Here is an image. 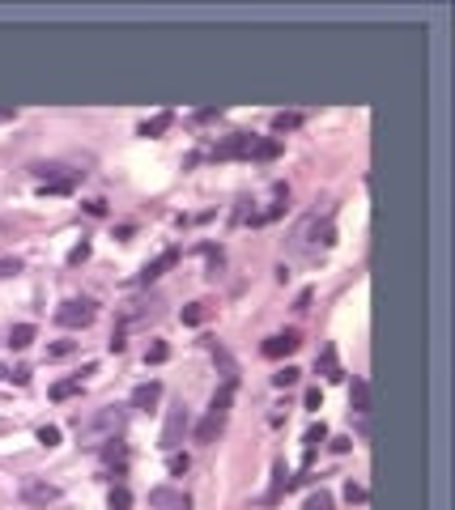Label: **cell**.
<instances>
[{"mask_svg": "<svg viewBox=\"0 0 455 510\" xmlns=\"http://www.w3.org/2000/svg\"><path fill=\"white\" fill-rule=\"evenodd\" d=\"M124 425H128V408L124 404H107V408H98L94 417L77 421V442L81 446H103V442L120 438Z\"/></svg>", "mask_w": 455, "mask_h": 510, "instance_id": "cell-1", "label": "cell"}, {"mask_svg": "<svg viewBox=\"0 0 455 510\" xmlns=\"http://www.w3.org/2000/svg\"><path fill=\"white\" fill-rule=\"evenodd\" d=\"M336 242V226L324 217L319 221V213H311V217H302L298 221V230H294V238H289V251H307V255H315V251H328Z\"/></svg>", "mask_w": 455, "mask_h": 510, "instance_id": "cell-2", "label": "cell"}, {"mask_svg": "<svg viewBox=\"0 0 455 510\" xmlns=\"http://www.w3.org/2000/svg\"><path fill=\"white\" fill-rule=\"evenodd\" d=\"M230 400H234V379L213 395V404H209V413H205V421L196 425V442H213L222 430H226V417H230Z\"/></svg>", "mask_w": 455, "mask_h": 510, "instance_id": "cell-3", "label": "cell"}, {"mask_svg": "<svg viewBox=\"0 0 455 510\" xmlns=\"http://www.w3.org/2000/svg\"><path fill=\"white\" fill-rule=\"evenodd\" d=\"M192 430V413H187V404L179 400L171 413H166V425H162V451H179V442H183V434Z\"/></svg>", "mask_w": 455, "mask_h": 510, "instance_id": "cell-4", "label": "cell"}, {"mask_svg": "<svg viewBox=\"0 0 455 510\" xmlns=\"http://www.w3.org/2000/svg\"><path fill=\"white\" fill-rule=\"evenodd\" d=\"M17 497H22L26 506H52V502H60V485H52V481H38V476H22Z\"/></svg>", "mask_w": 455, "mask_h": 510, "instance_id": "cell-5", "label": "cell"}, {"mask_svg": "<svg viewBox=\"0 0 455 510\" xmlns=\"http://www.w3.org/2000/svg\"><path fill=\"white\" fill-rule=\"evenodd\" d=\"M56 323H60V328H89V323H94V302H85V298L60 302V306H56Z\"/></svg>", "mask_w": 455, "mask_h": 510, "instance_id": "cell-6", "label": "cell"}, {"mask_svg": "<svg viewBox=\"0 0 455 510\" xmlns=\"http://www.w3.org/2000/svg\"><path fill=\"white\" fill-rule=\"evenodd\" d=\"M251 145H256V136H251V132H230L217 149H213V158L217 162H230V158H247V153H251Z\"/></svg>", "mask_w": 455, "mask_h": 510, "instance_id": "cell-7", "label": "cell"}, {"mask_svg": "<svg viewBox=\"0 0 455 510\" xmlns=\"http://www.w3.org/2000/svg\"><path fill=\"white\" fill-rule=\"evenodd\" d=\"M149 506H154V510H192L187 493L171 489V485H158V489H149Z\"/></svg>", "mask_w": 455, "mask_h": 510, "instance_id": "cell-8", "label": "cell"}, {"mask_svg": "<svg viewBox=\"0 0 455 510\" xmlns=\"http://www.w3.org/2000/svg\"><path fill=\"white\" fill-rule=\"evenodd\" d=\"M298 332H277V336H268L264 344H260V353L264 357H289V353H298Z\"/></svg>", "mask_w": 455, "mask_h": 510, "instance_id": "cell-9", "label": "cell"}, {"mask_svg": "<svg viewBox=\"0 0 455 510\" xmlns=\"http://www.w3.org/2000/svg\"><path fill=\"white\" fill-rule=\"evenodd\" d=\"M175 264H179V251L171 247V251H162V255H158V260H149V264L140 268V285H149V281H158V277H162V272H171Z\"/></svg>", "mask_w": 455, "mask_h": 510, "instance_id": "cell-10", "label": "cell"}, {"mask_svg": "<svg viewBox=\"0 0 455 510\" xmlns=\"http://www.w3.org/2000/svg\"><path fill=\"white\" fill-rule=\"evenodd\" d=\"M158 400H162V383H158V379H149V383H140V387L132 391V408H145V413H149Z\"/></svg>", "mask_w": 455, "mask_h": 510, "instance_id": "cell-11", "label": "cell"}, {"mask_svg": "<svg viewBox=\"0 0 455 510\" xmlns=\"http://www.w3.org/2000/svg\"><path fill=\"white\" fill-rule=\"evenodd\" d=\"M171 124H175V115H171V111H162V115H154V119H145V124L136 128V136H162Z\"/></svg>", "mask_w": 455, "mask_h": 510, "instance_id": "cell-12", "label": "cell"}, {"mask_svg": "<svg viewBox=\"0 0 455 510\" xmlns=\"http://www.w3.org/2000/svg\"><path fill=\"white\" fill-rule=\"evenodd\" d=\"M277 153H281V140H277V136H268V140H256V145H251V158H256V162H273Z\"/></svg>", "mask_w": 455, "mask_h": 510, "instance_id": "cell-13", "label": "cell"}, {"mask_svg": "<svg viewBox=\"0 0 455 510\" xmlns=\"http://www.w3.org/2000/svg\"><path fill=\"white\" fill-rule=\"evenodd\" d=\"M34 336H38L34 323H17V328L9 332V349H26V344H34Z\"/></svg>", "mask_w": 455, "mask_h": 510, "instance_id": "cell-14", "label": "cell"}, {"mask_svg": "<svg viewBox=\"0 0 455 510\" xmlns=\"http://www.w3.org/2000/svg\"><path fill=\"white\" fill-rule=\"evenodd\" d=\"M349 404L358 408V413H366V404H370V383L366 379H353V391H349Z\"/></svg>", "mask_w": 455, "mask_h": 510, "instance_id": "cell-15", "label": "cell"}, {"mask_svg": "<svg viewBox=\"0 0 455 510\" xmlns=\"http://www.w3.org/2000/svg\"><path fill=\"white\" fill-rule=\"evenodd\" d=\"M205 319H209V306H205V302H187V306H183V323L196 328V323H205Z\"/></svg>", "mask_w": 455, "mask_h": 510, "instance_id": "cell-16", "label": "cell"}, {"mask_svg": "<svg viewBox=\"0 0 455 510\" xmlns=\"http://www.w3.org/2000/svg\"><path fill=\"white\" fill-rule=\"evenodd\" d=\"M273 128L277 132H294V128H302V115L298 111H281V115H273Z\"/></svg>", "mask_w": 455, "mask_h": 510, "instance_id": "cell-17", "label": "cell"}, {"mask_svg": "<svg viewBox=\"0 0 455 510\" xmlns=\"http://www.w3.org/2000/svg\"><path fill=\"white\" fill-rule=\"evenodd\" d=\"M81 391V374L77 379H60L56 387H52V400H68V395H77Z\"/></svg>", "mask_w": 455, "mask_h": 510, "instance_id": "cell-18", "label": "cell"}, {"mask_svg": "<svg viewBox=\"0 0 455 510\" xmlns=\"http://www.w3.org/2000/svg\"><path fill=\"white\" fill-rule=\"evenodd\" d=\"M107 510H132V493H128L124 485H115L111 497H107Z\"/></svg>", "mask_w": 455, "mask_h": 510, "instance_id": "cell-19", "label": "cell"}, {"mask_svg": "<svg viewBox=\"0 0 455 510\" xmlns=\"http://www.w3.org/2000/svg\"><path fill=\"white\" fill-rule=\"evenodd\" d=\"M315 370H324L328 379H340V370H336V349H324V357L315 362Z\"/></svg>", "mask_w": 455, "mask_h": 510, "instance_id": "cell-20", "label": "cell"}, {"mask_svg": "<svg viewBox=\"0 0 455 510\" xmlns=\"http://www.w3.org/2000/svg\"><path fill=\"white\" fill-rule=\"evenodd\" d=\"M332 506H336V502H332L328 489H315V493L307 497V510H332Z\"/></svg>", "mask_w": 455, "mask_h": 510, "instance_id": "cell-21", "label": "cell"}, {"mask_svg": "<svg viewBox=\"0 0 455 510\" xmlns=\"http://www.w3.org/2000/svg\"><path fill=\"white\" fill-rule=\"evenodd\" d=\"M166 357H171V349H166V340H154V344H149V353H145V362H154V366H162V362H166Z\"/></svg>", "mask_w": 455, "mask_h": 510, "instance_id": "cell-22", "label": "cell"}, {"mask_svg": "<svg viewBox=\"0 0 455 510\" xmlns=\"http://www.w3.org/2000/svg\"><path fill=\"white\" fill-rule=\"evenodd\" d=\"M298 374H302V370L285 366V370H277V374H273V387H294V383H298Z\"/></svg>", "mask_w": 455, "mask_h": 510, "instance_id": "cell-23", "label": "cell"}, {"mask_svg": "<svg viewBox=\"0 0 455 510\" xmlns=\"http://www.w3.org/2000/svg\"><path fill=\"white\" fill-rule=\"evenodd\" d=\"M43 446H56L60 442V425H38V434H34Z\"/></svg>", "mask_w": 455, "mask_h": 510, "instance_id": "cell-24", "label": "cell"}, {"mask_svg": "<svg viewBox=\"0 0 455 510\" xmlns=\"http://www.w3.org/2000/svg\"><path fill=\"white\" fill-rule=\"evenodd\" d=\"M166 468H171V476H183V472L192 468V459H187V455H179V451H171V464H166Z\"/></svg>", "mask_w": 455, "mask_h": 510, "instance_id": "cell-25", "label": "cell"}, {"mask_svg": "<svg viewBox=\"0 0 455 510\" xmlns=\"http://www.w3.org/2000/svg\"><path fill=\"white\" fill-rule=\"evenodd\" d=\"M22 272V260H13V255H0V281L5 277H17Z\"/></svg>", "mask_w": 455, "mask_h": 510, "instance_id": "cell-26", "label": "cell"}, {"mask_svg": "<svg viewBox=\"0 0 455 510\" xmlns=\"http://www.w3.org/2000/svg\"><path fill=\"white\" fill-rule=\"evenodd\" d=\"M73 349H77L73 340H56V344H47V357H68Z\"/></svg>", "mask_w": 455, "mask_h": 510, "instance_id": "cell-27", "label": "cell"}, {"mask_svg": "<svg viewBox=\"0 0 455 510\" xmlns=\"http://www.w3.org/2000/svg\"><path fill=\"white\" fill-rule=\"evenodd\" d=\"M324 438H328V430H324V425H311V430H307V446H311V451H315Z\"/></svg>", "mask_w": 455, "mask_h": 510, "instance_id": "cell-28", "label": "cell"}, {"mask_svg": "<svg viewBox=\"0 0 455 510\" xmlns=\"http://www.w3.org/2000/svg\"><path fill=\"white\" fill-rule=\"evenodd\" d=\"M345 497H349V502H358V506H362V502H366V489H362V485H353V481H349V485H345Z\"/></svg>", "mask_w": 455, "mask_h": 510, "instance_id": "cell-29", "label": "cell"}, {"mask_svg": "<svg viewBox=\"0 0 455 510\" xmlns=\"http://www.w3.org/2000/svg\"><path fill=\"white\" fill-rule=\"evenodd\" d=\"M85 255H89V242H81V247H73V251H68V264H81V260H85Z\"/></svg>", "mask_w": 455, "mask_h": 510, "instance_id": "cell-30", "label": "cell"}, {"mask_svg": "<svg viewBox=\"0 0 455 510\" xmlns=\"http://www.w3.org/2000/svg\"><path fill=\"white\" fill-rule=\"evenodd\" d=\"M217 115H222V107H205V111H196V119H200V124H209V119H217Z\"/></svg>", "mask_w": 455, "mask_h": 510, "instance_id": "cell-31", "label": "cell"}, {"mask_svg": "<svg viewBox=\"0 0 455 510\" xmlns=\"http://www.w3.org/2000/svg\"><path fill=\"white\" fill-rule=\"evenodd\" d=\"M319 404H324V395H319V387H311L307 391V408H319Z\"/></svg>", "mask_w": 455, "mask_h": 510, "instance_id": "cell-32", "label": "cell"}, {"mask_svg": "<svg viewBox=\"0 0 455 510\" xmlns=\"http://www.w3.org/2000/svg\"><path fill=\"white\" fill-rule=\"evenodd\" d=\"M9 119H17V111L13 107H0V124H9Z\"/></svg>", "mask_w": 455, "mask_h": 510, "instance_id": "cell-33", "label": "cell"}, {"mask_svg": "<svg viewBox=\"0 0 455 510\" xmlns=\"http://www.w3.org/2000/svg\"><path fill=\"white\" fill-rule=\"evenodd\" d=\"M5 379H9V370H5V366H0V383H5Z\"/></svg>", "mask_w": 455, "mask_h": 510, "instance_id": "cell-34", "label": "cell"}]
</instances>
